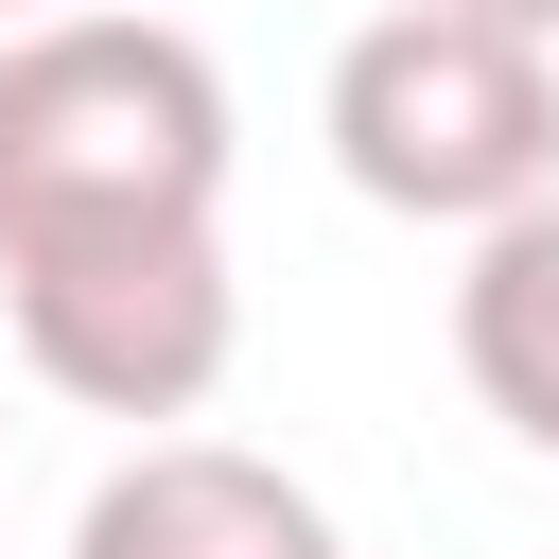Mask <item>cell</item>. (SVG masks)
<instances>
[{
	"mask_svg": "<svg viewBox=\"0 0 559 559\" xmlns=\"http://www.w3.org/2000/svg\"><path fill=\"white\" fill-rule=\"evenodd\" d=\"M0 17H52V0H0Z\"/></svg>",
	"mask_w": 559,
	"mask_h": 559,
	"instance_id": "7",
	"label": "cell"
},
{
	"mask_svg": "<svg viewBox=\"0 0 559 559\" xmlns=\"http://www.w3.org/2000/svg\"><path fill=\"white\" fill-rule=\"evenodd\" d=\"M70 559H349L332 507L245 454V437H140L87 507H70Z\"/></svg>",
	"mask_w": 559,
	"mask_h": 559,
	"instance_id": "4",
	"label": "cell"
},
{
	"mask_svg": "<svg viewBox=\"0 0 559 559\" xmlns=\"http://www.w3.org/2000/svg\"><path fill=\"white\" fill-rule=\"evenodd\" d=\"M332 175L402 227H489L559 192V52L472 0H384L332 52Z\"/></svg>",
	"mask_w": 559,
	"mask_h": 559,
	"instance_id": "2",
	"label": "cell"
},
{
	"mask_svg": "<svg viewBox=\"0 0 559 559\" xmlns=\"http://www.w3.org/2000/svg\"><path fill=\"white\" fill-rule=\"evenodd\" d=\"M454 367H472V402H489L524 454H559V192H524V210H489V227H472Z\"/></svg>",
	"mask_w": 559,
	"mask_h": 559,
	"instance_id": "5",
	"label": "cell"
},
{
	"mask_svg": "<svg viewBox=\"0 0 559 559\" xmlns=\"http://www.w3.org/2000/svg\"><path fill=\"white\" fill-rule=\"evenodd\" d=\"M472 17H507V35H542V52H559V0H472Z\"/></svg>",
	"mask_w": 559,
	"mask_h": 559,
	"instance_id": "6",
	"label": "cell"
},
{
	"mask_svg": "<svg viewBox=\"0 0 559 559\" xmlns=\"http://www.w3.org/2000/svg\"><path fill=\"white\" fill-rule=\"evenodd\" d=\"M17 367L87 419H192L245 349V280L227 227H87V245H17L0 262Z\"/></svg>",
	"mask_w": 559,
	"mask_h": 559,
	"instance_id": "3",
	"label": "cell"
},
{
	"mask_svg": "<svg viewBox=\"0 0 559 559\" xmlns=\"http://www.w3.org/2000/svg\"><path fill=\"white\" fill-rule=\"evenodd\" d=\"M227 70L175 17L52 0L0 17V262L87 227H227Z\"/></svg>",
	"mask_w": 559,
	"mask_h": 559,
	"instance_id": "1",
	"label": "cell"
}]
</instances>
